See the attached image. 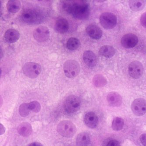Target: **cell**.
I'll return each instance as SVG.
<instances>
[{"instance_id":"obj_32","label":"cell","mask_w":146,"mask_h":146,"mask_svg":"<svg viewBox=\"0 0 146 146\" xmlns=\"http://www.w3.org/2000/svg\"><path fill=\"white\" fill-rule=\"evenodd\" d=\"M1 130H0V134L1 135H2L3 134H4L5 133V127H4V125H3L1 124Z\"/></svg>"},{"instance_id":"obj_12","label":"cell","mask_w":146,"mask_h":146,"mask_svg":"<svg viewBox=\"0 0 146 146\" xmlns=\"http://www.w3.org/2000/svg\"><path fill=\"white\" fill-rule=\"evenodd\" d=\"M107 100L108 104L112 107H119L122 104V98L119 93L110 92L108 94Z\"/></svg>"},{"instance_id":"obj_5","label":"cell","mask_w":146,"mask_h":146,"mask_svg":"<svg viewBox=\"0 0 146 146\" xmlns=\"http://www.w3.org/2000/svg\"><path fill=\"white\" fill-rule=\"evenodd\" d=\"M81 101L75 95H70L66 98L64 103V108L68 113H74L80 109Z\"/></svg>"},{"instance_id":"obj_10","label":"cell","mask_w":146,"mask_h":146,"mask_svg":"<svg viewBox=\"0 0 146 146\" xmlns=\"http://www.w3.org/2000/svg\"><path fill=\"white\" fill-rule=\"evenodd\" d=\"M138 42L137 36L133 33L125 34L121 40V45L125 48H131L136 46Z\"/></svg>"},{"instance_id":"obj_11","label":"cell","mask_w":146,"mask_h":146,"mask_svg":"<svg viewBox=\"0 0 146 146\" xmlns=\"http://www.w3.org/2000/svg\"><path fill=\"white\" fill-rule=\"evenodd\" d=\"M21 19L24 23L32 24L39 20V15L36 11L31 9H26L22 13Z\"/></svg>"},{"instance_id":"obj_26","label":"cell","mask_w":146,"mask_h":146,"mask_svg":"<svg viewBox=\"0 0 146 146\" xmlns=\"http://www.w3.org/2000/svg\"><path fill=\"white\" fill-rule=\"evenodd\" d=\"M31 110L29 107V104L27 103L22 104L19 108V113L23 117L27 116L30 113Z\"/></svg>"},{"instance_id":"obj_21","label":"cell","mask_w":146,"mask_h":146,"mask_svg":"<svg viewBox=\"0 0 146 146\" xmlns=\"http://www.w3.org/2000/svg\"><path fill=\"white\" fill-rule=\"evenodd\" d=\"M146 4V1L143 0H131L129 3L130 9L134 11L142 10L145 7Z\"/></svg>"},{"instance_id":"obj_23","label":"cell","mask_w":146,"mask_h":146,"mask_svg":"<svg viewBox=\"0 0 146 146\" xmlns=\"http://www.w3.org/2000/svg\"><path fill=\"white\" fill-rule=\"evenodd\" d=\"M93 84L96 87H103L107 84V80L103 75L97 74L93 78Z\"/></svg>"},{"instance_id":"obj_6","label":"cell","mask_w":146,"mask_h":146,"mask_svg":"<svg viewBox=\"0 0 146 146\" xmlns=\"http://www.w3.org/2000/svg\"><path fill=\"white\" fill-rule=\"evenodd\" d=\"M100 23L104 29L110 30L116 26L117 19L115 15L112 13H104L100 16Z\"/></svg>"},{"instance_id":"obj_16","label":"cell","mask_w":146,"mask_h":146,"mask_svg":"<svg viewBox=\"0 0 146 146\" xmlns=\"http://www.w3.org/2000/svg\"><path fill=\"white\" fill-rule=\"evenodd\" d=\"M20 37V34L17 30L9 29L5 33L4 38L6 42L9 43H15Z\"/></svg>"},{"instance_id":"obj_1","label":"cell","mask_w":146,"mask_h":146,"mask_svg":"<svg viewBox=\"0 0 146 146\" xmlns=\"http://www.w3.org/2000/svg\"><path fill=\"white\" fill-rule=\"evenodd\" d=\"M62 8L66 12L78 19L84 20L89 16V5L85 1H66L63 2Z\"/></svg>"},{"instance_id":"obj_20","label":"cell","mask_w":146,"mask_h":146,"mask_svg":"<svg viewBox=\"0 0 146 146\" xmlns=\"http://www.w3.org/2000/svg\"><path fill=\"white\" fill-rule=\"evenodd\" d=\"M90 137L86 132L80 133L76 138V143L77 146H88L90 142Z\"/></svg>"},{"instance_id":"obj_25","label":"cell","mask_w":146,"mask_h":146,"mask_svg":"<svg viewBox=\"0 0 146 146\" xmlns=\"http://www.w3.org/2000/svg\"><path fill=\"white\" fill-rule=\"evenodd\" d=\"M124 125V121L120 117H116L113 119L112 123V128L115 131L121 130Z\"/></svg>"},{"instance_id":"obj_28","label":"cell","mask_w":146,"mask_h":146,"mask_svg":"<svg viewBox=\"0 0 146 146\" xmlns=\"http://www.w3.org/2000/svg\"><path fill=\"white\" fill-rule=\"evenodd\" d=\"M140 21L142 26L146 28V12L144 13L141 16Z\"/></svg>"},{"instance_id":"obj_3","label":"cell","mask_w":146,"mask_h":146,"mask_svg":"<svg viewBox=\"0 0 146 146\" xmlns=\"http://www.w3.org/2000/svg\"><path fill=\"white\" fill-rule=\"evenodd\" d=\"M63 70L66 77L73 78L79 75L80 71V67L77 61L68 60L64 64Z\"/></svg>"},{"instance_id":"obj_22","label":"cell","mask_w":146,"mask_h":146,"mask_svg":"<svg viewBox=\"0 0 146 146\" xmlns=\"http://www.w3.org/2000/svg\"><path fill=\"white\" fill-rule=\"evenodd\" d=\"M21 8V2L18 0H10L7 4V10L10 13H18Z\"/></svg>"},{"instance_id":"obj_8","label":"cell","mask_w":146,"mask_h":146,"mask_svg":"<svg viewBox=\"0 0 146 146\" xmlns=\"http://www.w3.org/2000/svg\"><path fill=\"white\" fill-rule=\"evenodd\" d=\"M131 109L133 113L136 115H143L146 113V100L142 98L136 99L131 104Z\"/></svg>"},{"instance_id":"obj_13","label":"cell","mask_w":146,"mask_h":146,"mask_svg":"<svg viewBox=\"0 0 146 146\" xmlns=\"http://www.w3.org/2000/svg\"><path fill=\"white\" fill-rule=\"evenodd\" d=\"M84 121L88 127L94 129L96 128L98 125V118L94 112H88L85 115Z\"/></svg>"},{"instance_id":"obj_29","label":"cell","mask_w":146,"mask_h":146,"mask_svg":"<svg viewBox=\"0 0 146 146\" xmlns=\"http://www.w3.org/2000/svg\"><path fill=\"white\" fill-rule=\"evenodd\" d=\"M106 146H121L120 143L117 140L109 141Z\"/></svg>"},{"instance_id":"obj_7","label":"cell","mask_w":146,"mask_h":146,"mask_svg":"<svg viewBox=\"0 0 146 146\" xmlns=\"http://www.w3.org/2000/svg\"><path fill=\"white\" fill-rule=\"evenodd\" d=\"M128 72L131 77L139 79L143 75L144 68L141 63L137 61H133L129 64Z\"/></svg>"},{"instance_id":"obj_24","label":"cell","mask_w":146,"mask_h":146,"mask_svg":"<svg viewBox=\"0 0 146 146\" xmlns=\"http://www.w3.org/2000/svg\"><path fill=\"white\" fill-rule=\"evenodd\" d=\"M80 45V42L79 39L75 37L69 38L67 42V48L69 50H74L78 49Z\"/></svg>"},{"instance_id":"obj_9","label":"cell","mask_w":146,"mask_h":146,"mask_svg":"<svg viewBox=\"0 0 146 146\" xmlns=\"http://www.w3.org/2000/svg\"><path fill=\"white\" fill-rule=\"evenodd\" d=\"M50 35L48 28L44 26L38 27L34 30L33 36L36 40L41 43L47 40Z\"/></svg>"},{"instance_id":"obj_4","label":"cell","mask_w":146,"mask_h":146,"mask_svg":"<svg viewBox=\"0 0 146 146\" xmlns=\"http://www.w3.org/2000/svg\"><path fill=\"white\" fill-rule=\"evenodd\" d=\"M24 75L28 77L34 79L38 77L41 71L40 65L37 63L29 62L25 64L23 68Z\"/></svg>"},{"instance_id":"obj_18","label":"cell","mask_w":146,"mask_h":146,"mask_svg":"<svg viewBox=\"0 0 146 146\" xmlns=\"http://www.w3.org/2000/svg\"><path fill=\"white\" fill-rule=\"evenodd\" d=\"M19 134L23 137H28L31 134L33 129L31 125L28 122H23L17 128Z\"/></svg>"},{"instance_id":"obj_30","label":"cell","mask_w":146,"mask_h":146,"mask_svg":"<svg viewBox=\"0 0 146 146\" xmlns=\"http://www.w3.org/2000/svg\"><path fill=\"white\" fill-rule=\"evenodd\" d=\"M139 139L142 145L143 146H146V134H143L141 135Z\"/></svg>"},{"instance_id":"obj_14","label":"cell","mask_w":146,"mask_h":146,"mask_svg":"<svg viewBox=\"0 0 146 146\" xmlns=\"http://www.w3.org/2000/svg\"><path fill=\"white\" fill-rule=\"evenodd\" d=\"M86 32L89 36L95 40L100 39L102 36V31L100 28L94 24L89 25L86 28Z\"/></svg>"},{"instance_id":"obj_2","label":"cell","mask_w":146,"mask_h":146,"mask_svg":"<svg viewBox=\"0 0 146 146\" xmlns=\"http://www.w3.org/2000/svg\"><path fill=\"white\" fill-rule=\"evenodd\" d=\"M57 131L61 136L65 137H73L76 132V128L73 122L69 120H63L57 125Z\"/></svg>"},{"instance_id":"obj_31","label":"cell","mask_w":146,"mask_h":146,"mask_svg":"<svg viewBox=\"0 0 146 146\" xmlns=\"http://www.w3.org/2000/svg\"><path fill=\"white\" fill-rule=\"evenodd\" d=\"M29 146H43L41 143H40L39 142H35L32 143H31L29 145Z\"/></svg>"},{"instance_id":"obj_19","label":"cell","mask_w":146,"mask_h":146,"mask_svg":"<svg viewBox=\"0 0 146 146\" xmlns=\"http://www.w3.org/2000/svg\"><path fill=\"white\" fill-rule=\"evenodd\" d=\"M115 53V50L113 46L109 45L103 46L99 51V54L102 57L110 58L113 57Z\"/></svg>"},{"instance_id":"obj_17","label":"cell","mask_w":146,"mask_h":146,"mask_svg":"<svg viewBox=\"0 0 146 146\" xmlns=\"http://www.w3.org/2000/svg\"><path fill=\"white\" fill-rule=\"evenodd\" d=\"M55 27L56 31L59 33H66L68 31L69 24L66 19L63 18H61L56 21Z\"/></svg>"},{"instance_id":"obj_15","label":"cell","mask_w":146,"mask_h":146,"mask_svg":"<svg viewBox=\"0 0 146 146\" xmlns=\"http://www.w3.org/2000/svg\"><path fill=\"white\" fill-rule=\"evenodd\" d=\"M83 59L85 63L89 67H94L97 64V57L95 54L90 50L85 51L83 54Z\"/></svg>"},{"instance_id":"obj_27","label":"cell","mask_w":146,"mask_h":146,"mask_svg":"<svg viewBox=\"0 0 146 146\" xmlns=\"http://www.w3.org/2000/svg\"><path fill=\"white\" fill-rule=\"evenodd\" d=\"M31 111L35 113H38L40 111L41 106L40 104L37 101H33L29 104Z\"/></svg>"}]
</instances>
